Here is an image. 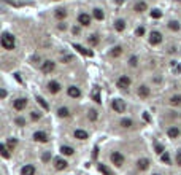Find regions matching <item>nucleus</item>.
<instances>
[{
  "mask_svg": "<svg viewBox=\"0 0 181 175\" xmlns=\"http://www.w3.org/2000/svg\"><path fill=\"white\" fill-rule=\"evenodd\" d=\"M33 140H35V142H40V143H46L49 139H48V135L44 134V132L38 131V132H35V134H33Z\"/></svg>",
  "mask_w": 181,
  "mask_h": 175,
  "instance_id": "obj_6",
  "label": "nucleus"
},
{
  "mask_svg": "<svg viewBox=\"0 0 181 175\" xmlns=\"http://www.w3.org/2000/svg\"><path fill=\"white\" fill-rule=\"evenodd\" d=\"M21 173L22 175H35V167L30 166V164H27L21 169Z\"/></svg>",
  "mask_w": 181,
  "mask_h": 175,
  "instance_id": "obj_15",
  "label": "nucleus"
},
{
  "mask_svg": "<svg viewBox=\"0 0 181 175\" xmlns=\"http://www.w3.org/2000/svg\"><path fill=\"white\" fill-rule=\"evenodd\" d=\"M32 120L33 121H37V120H40V118H41V113H40V111H32Z\"/></svg>",
  "mask_w": 181,
  "mask_h": 175,
  "instance_id": "obj_39",
  "label": "nucleus"
},
{
  "mask_svg": "<svg viewBox=\"0 0 181 175\" xmlns=\"http://www.w3.org/2000/svg\"><path fill=\"white\" fill-rule=\"evenodd\" d=\"M121 53H122V48L121 46H116V48H113L111 56H113V58H118V56H121Z\"/></svg>",
  "mask_w": 181,
  "mask_h": 175,
  "instance_id": "obj_30",
  "label": "nucleus"
},
{
  "mask_svg": "<svg viewBox=\"0 0 181 175\" xmlns=\"http://www.w3.org/2000/svg\"><path fill=\"white\" fill-rule=\"evenodd\" d=\"M54 167L57 169V170H64L67 167V161L62 159V158H57V159H54Z\"/></svg>",
  "mask_w": 181,
  "mask_h": 175,
  "instance_id": "obj_13",
  "label": "nucleus"
},
{
  "mask_svg": "<svg viewBox=\"0 0 181 175\" xmlns=\"http://www.w3.org/2000/svg\"><path fill=\"white\" fill-rule=\"evenodd\" d=\"M137 167L140 169V170H146V169L149 167V161L148 159H138L137 161Z\"/></svg>",
  "mask_w": 181,
  "mask_h": 175,
  "instance_id": "obj_17",
  "label": "nucleus"
},
{
  "mask_svg": "<svg viewBox=\"0 0 181 175\" xmlns=\"http://www.w3.org/2000/svg\"><path fill=\"white\" fill-rule=\"evenodd\" d=\"M116 84H118V88H119V89H127L129 86H130V78H129V77H121Z\"/></svg>",
  "mask_w": 181,
  "mask_h": 175,
  "instance_id": "obj_4",
  "label": "nucleus"
},
{
  "mask_svg": "<svg viewBox=\"0 0 181 175\" xmlns=\"http://www.w3.org/2000/svg\"><path fill=\"white\" fill-rule=\"evenodd\" d=\"M67 92H69V95H70V97H73V99H78V97L81 95L80 88H76V86H70V88H69V91H67Z\"/></svg>",
  "mask_w": 181,
  "mask_h": 175,
  "instance_id": "obj_12",
  "label": "nucleus"
},
{
  "mask_svg": "<svg viewBox=\"0 0 181 175\" xmlns=\"http://www.w3.org/2000/svg\"><path fill=\"white\" fill-rule=\"evenodd\" d=\"M0 151H2V156H3V158H7V159L10 158V148H8V146L5 145V143L0 145Z\"/></svg>",
  "mask_w": 181,
  "mask_h": 175,
  "instance_id": "obj_21",
  "label": "nucleus"
},
{
  "mask_svg": "<svg viewBox=\"0 0 181 175\" xmlns=\"http://www.w3.org/2000/svg\"><path fill=\"white\" fill-rule=\"evenodd\" d=\"M73 135H75V139H78V140H86L87 139V132L83 131V129H76V131L73 132Z\"/></svg>",
  "mask_w": 181,
  "mask_h": 175,
  "instance_id": "obj_16",
  "label": "nucleus"
},
{
  "mask_svg": "<svg viewBox=\"0 0 181 175\" xmlns=\"http://www.w3.org/2000/svg\"><path fill=\"white\" fill-rule=\"evenodd\" d=\"M48 91H49L51 94H57V92L60 91V84H59L57 81H49V83H48Z\"/></svg>",
  "mask_w": 181,
  "mask_h": 175,
  "instance_id": "obj_9",
  "label": "nucleus"
},
{
  "mask_svg": "<svg viewBox=\"0 0 181 175\" xmlns=\"http://www.w3.org/2000/svg\"><path fill=\"white\" fill-rule=\"evenodd\" d=\"M176 164L181 166V151H178V153H176Z\"/></svg>",
  "mask_w": 181,
  "mask_h": 175,
  "instance_id": "obj_44",
  "label": "nucleus"
},
{
  "mask_svg": "<svg viewBox=\"0 0 181 175\" xmlns=\"http://www.w3.org/2000/svg\"><path fill=\"white\" fill-rule=\"evenodd\" d=\"M99 170H100L102 173H105V175H113V173L108 170V167H106V166H103V164H100V166H99Z\"/></svg>",
  "mask_w": 181,
  "mask_h": 175,
  "instance_id": "obj_34",
  "label": "nucleus"
},
{
  "mask_svg": "<svg viewBox=\"0 0 181 175\" xmlns=\"http://www.w3.org/2000/svg\"><path fill=\"white\" fill-rule=\"evenodd\" d=\"M172 69H173L175 73H179V72H181V65L176 64V62H172Z\"/></svg>",
  "mask_w": 181,
  "mask_h": 175,
  "instance_id": "obj_37",
  "label": "nucleus"
},
{
  "mask_svg": "<svg viewBox=\"0 0 181 175\" xmlns=\"http://www.w3.org/2000/svg\"><path fill=\"white\" fill-rule=\"evenodd\" d=\"M91 95H92V99H94L97 104H100V102H102V97H100V89H99V88H94V89H92V92H91Z\"/></svg>",
  "mask_w": 181,
  "mask_h": 175,
  "instance_id": "obj_18",
  "label": "nucleus"
},
{
  "mask_svg": "<svg viewBox=\"0 0 181 175\" xmlns=\"http://www.w3.org/2000/svg\"><path fill=\"white\" fill-rule=\"evenodd\" d=\"M110 159H111V162H113V164H115V166H118V167H121V166L124 164V156L119 153V151H115V153H111Z\"/></svg>",
  "mask_w": 181,
  "mask_h": 175,
  "instance_id": "obj_3",
  "label": "nucleus"
},
{
  "mask_svg": "<svg viewBox=\"0 0 181 175\" xmlns=\"http://www.w3.org/2000/svg\"><path fill=\"white\" fill-rule=\"evenodd\" d=\"M156 153H159V155H164V146L157 143L156 145Z\"/></svg>",
  "mask_w": 181,
  "mask_h": 175,
  "instance_id": "obj_40",
  "label": "nucleus"
},
{
  "mask_svg": "<svg viewBox=\"0 0 181 175\" xmlns=\"http://www.w3.org/2000/svg\"><path fill=\"white\" fill-rule=\"evenodd\" d=\"M67 16V11L64 10V8H59V10H56V18L57 19H64Z\"/></svg>",
  "mask_w": 181,
  "mask_h": 175,
  "instance_id": "obj_25",
  "label": "nucleus"
},
{
  "mask_svg": "<svg viewBox=\"0 0 181 175\" xmlns=\"http://www.w3.org/2000/svg\"><path fill=\"white\" fill-rule=\"evenodd\" d=\"M146 10V3L145 2H137L135 3V11H138V13H141V11Z\"/></svg>",
  "mask_w": 181,
  "mask_h": 175,
  "instance_id": "obj_26",
  "label": "nucleus"
},
{
  "mask_svg": "<svg viewBox=\"0 0 181 175\" xmlns=\"http://www.w3.org/2000/svg\"><path fill=\"white\" fill-rule=\"evenodd\" d=\"M135 33H137L138 37H141V35H143V33H145V29H143V27H138V29L135 30Z\"/></svg>",
  "mask_w": 181,
  "mask_h": 175,
  "instance_id": "obj_41",
  "label": "nucleus"
},
{
  "mask_svg": "<svg viewBox=\"0 0 181 175\" xmlns=\"http://www.w3.org/2000/svg\"><path fill=\"white\" fill-rule=\"evenodd\" d=\"M89 120H91V121H95V120H97V111H95V110H91V111H89Z\"/></svg>",
  "mask_w": 181,
  "mask_h": 175,
  "instance_id": "obj_38",
  "label": "nucleus"
},
{
  "mask_svg": "<svg viewBox=\"0 0 181 175\" xmlns=\"http://www.w3.org/2000/svg\"><path fill=\"white\" fill-rule=\"evenodd\" d=\"M87 40H89V45H92V46H95V45L99 43V37H97V35H91V37L87 38Z\"/></svg>",
  "mask_w": 181,
  "mask_h": 175,
  "instance_id": "obj_32",
  "label": "nucleus"
},
{
  "mask_svg": "<svg viewBox=\"0 0 181 175\" xmlns=\"http://www.w3.org/2000/svg\"><path fill=\"white\" fill-rule=\"evenodd\" d=\"M16 123H18L19 126H24V124H26V121L22 120V118H18V120H16Z\"/></svg>",
  "mask_w": 181,
  "mask_h": 175,
  "instance_id": "obj_45",
  "label": "nucleus"
},
{
  "mask_svg": "<svg viewBox=\"0 0 181 175\" xmlns=\"http://www.w3.org/2000/svg\"><path fill=\"white\" fill-rule=\"evenodd\" d=\"M94 18H95V19H99V21H102V19L105 18L103 11H102L100 8H95V10H94Z\"/></svg>",
  "mask_w": 181,
  "mask_h": 175,
  "instance_id": "obj_24",
  "label": "nucleus"
},
{
  "mask_svg": "<svg viewBox=\"0 0 181 175\" xmlns=\"http://www.w3.org/2000/svg\"><path fill=\"white\" fill-rule=\"evenodd\" d=\"M122 2H124V0H116V3H119V5H121Z\"/></svg>",
  "mask_w": 181,
  "mask_h": 175,
  "instance_id": "obj_46",
  "label": "nucleus"
},
{
  "mask_svg": "<svg viewBox=\"0 0 181 175\" xmlns=\"http://www.w3.org/2000/svg\"><path fill=\"white\" fill-rule=\"evenodd\" d=\"M13 107H14V110H24L26 107H27V100L26 99H16L14 102H13Z\"/></svg>",
  "mask_w": 181,
  "mask_h": 175,
  "instance_id": "obj_8",
  "label": "nucleus"
},
{
  "mask_svg": "<svg viewBox=\"0 0 181 175\" xmlns=\"http://www.w3.org/2000/svg\"><path fill=\"white\" fill-rule=\"evenodd\" d=\"M37 102H38V104H40V105L43 107V108H44V110H48V108H49V105H48L46 102H44V99H43V97H37Z\"/></svg>",
  "mask_w": 181,
  "mask_h": 175,
  "instance_id": "obj_36",
  "label": "nucleus"
},
{
  "mask_svg": "<svg viewBox=\"0 0 181 175\" xmlns=\"http://www.w3.org/2000/svg\"><path fill=\"white\" fill-rule=\"evenodd\" d=\"M73 151H75V150H73L72 146H62V148H60V153L65 155V156H72Z\"/></svg>",
  "mask_w": 181,
  "mask_h": 175,
  "instance_id": "obj_22",
  "label": "nucleus"
},
{
  "mask_svg": "<svg viewBox=\"0 0 181 175\" xmlns=\"http://www.w3.org/2000/svg\"><path fill=\"white\" fill-rule=\"evenodd\" d=\"M154 175H161V173H154Z\"/></svg>",
  "mask_w": 181,
  "mask_h": 175,
  "instance_id": "obj_47",
  "label": "nucleus"
},
{
  "mask_svg": "<svg viewBox=\"0 0 181 175\" xmlns=\"http://www.w3.org/2000/svg\"><path fill=\"white\" fill-rule=\"evenodd\" d=\"M161 16H162L161 10H152V11H151V18H154V19H159Z\"/></svg>",
  "mask_w": 181,
  "mask_h": 175,
  "instance_id": "obj_35",
  "label": "nucleus"
},
{
  "mask_svg": "<svg viewBox=\"0 0 181 175\" xmlns=\"http://www.w3.org/2000/svg\"><path fill=\"white\" fill-rule=\"evenodd\" d=\"M16 143H18V140H16V139H10V140H8V143H7V146H8V148H10V151H13V150H14V146H16Z\"/></svg>",
  "mask_w": 181,
  "mask_h": 175,
  "instance_id": "obj_31",
  "label": "nucleus"
},
{
  "mask_svg": "<svg viewBox=\"0 0 181 175\" xmlns=\"http://www.w3.org/2000/svg\"><path fill=\"white\" fill-rule=\"evenodd\" d=\"M161 159H162L164 162H165V164H170V161H172V159H170V155H168L167 151H165L164 155H161Z\"/></svg>",
  "mask_w": 181,
  "mask_h": 175,
  "instance_id": "obj_33",
  "label": "nucleus"
},
{
  "mask_svg": "<svg viewBox=\"0 0 181 175\" xmlns=\"http://www.w3.org/2000/svg\"><path fill=\"white\" fill-rule=\"evenodd\" d=\"M132 120L130 118H124V120H121V126L122 127H132Z\"/></svg>",
  "mask_w": 181,
  "mask_h": 175,
  "instance_id": "obj_27",
  "label": "nucleus"
},
{
  "mask_svg": "<svg viewBox=\"0 0 181 175\" xmlns=\"http://www.w3.org/2000/svg\"><path fill=\"white\" fill-rule=\"evenodd\" d=\"M73 48H75V49H76L78 53H81L83 56H89V58H91V56L94 54L92 51H91V49H86V48H84V46H81V45H76V43L73 45Z\"/></svg>",
  "mask_w": 181,
  "mask_h": 175,
  "instance_id": "obj_11",
  "label": "nucleus"
},
{
  "mask_svg": "<svg viewBox=\"0 0 181 175\" xmlns=\"http://www.w3.org/2000/svg\"><path fill=\"white\" fill-rule=\"evenodd\" d=\"M2 46L5 49H13L14 48V37L11 33H3L2 35Z\"/></svg>",
  "mask_w": 181,
  "mask_h": 175,
  "instance_id": "obj_1",
  "label": "nucleus"
},
{
  "mask_svg": "<svg viewBox=\"0 0 181 175\" xmlns=\"http://www.w3.org/2000/svg\"><path fill=\"white\" fill-rule=\"evenodd\" d=\"M115 29H116L118 32H122L124 29H126V22H124L122 19H118V21L115 22Z\"/></svg>",
  "mask_w": 181,
  "mask_h": 175,
  "instance_id": "obj_19",
  "label": "nucleus"
},
{
  "mask_svg": "<svg viewBox=\"0 0 181 175\" xmlns=\"http://www.w3.org/2000/svg\"><path fill=\"white\" fill-rule=\"evenodd\" d=\"M167 134H168V137H170V139H176L178 135H179V129L178 127H170Z\"/></svg>",
  "mask_w": 181,
  "mask_h": 175,
  "instance_id": "obj_20",
  "label": "nucleus"
},
{
  "mask_svg": "<svg viewBox=\"0 0 181 175\" xmlns=\"http://www.w3.org/2000/svg\"><path fill=\"white\" fill-rule=\"evenodd\" d=\"M129 64H130L132 67H135V65H137V58H135V56H132L130 61H129Z\"/></svg>",
  "mask_w": 181,
  "mask_h": 175,
  "instance_id": "obj_42",
  "label": "nucleus"
},
{
  "mask_svg": "<svg viewBox=\"0 0 181 175\" xmlns=\"http://www.w3.org/2000/svg\"><path fill=\"white\" fill-rule=\"evenodd\" d=\"M57 115H59L60 118H67V116H70L69 108H65V107H60V108L57 110Z\"/></svg>",
  "mask_w": 181,
  "mask_h": 175,
  "instance_id": "obj_23",
  "label": "nucleus"
},
{
  "mask_svg": "<svg viewBox=\"0 0 181 175\" xmlns=\"http://www.w3.org/2000/svg\"><path fill=\"white\" fill-rule=\"evenodd\" d=\"M111 107L116 113H124V111H126V104H124L122 99H115L111 102Z\"/></svg>",
  "mask_w": 181,
  "mask_h": 175,
  "instance_id": "obj_2",
  "label": "nucleus"
},
{
  "mask_svg": "<svg viewBox=\"0 0 181 175\" xmlns=\"http://www.w3.org/2000/svg\"><path fill=\"white\" fill-rule=\"evenodd\" d=\"M168 29H172V30H179V22L170 21V22H168Z\"/></svg>",
  "mask_w": 181,
  "mask_h": 175,
  "instance_id": "obj_29",
  "label": "nucleus"
},
{
  "mask_svg": "<svg viewBox=\"0 0 181 175\" xmlns=\"http://www.w3.org/2000/svg\"><path fill=\"white\" fill-rule=\"evenodd\" d=\"M170 104L175 105V107H176V105H181V95H173V97L170 99Z\"/></svg>",
  "mask_w": 181,
  "mask_h": 175,
  "instance_id": "obj_28",
  "label": "nucleus"
},
{
  "mask_svg": "<svg viewBox=\"0 0 181 175\" xmlns=\"http://www.w3.org/2000/svg\"><path fill=\"white\" fill-rule=\"evenodd\" d=\"M78 22H80L81 26H89L91 24V16L87 13H81L78 16Z\"/></svg>",
  "mask_w": 181,
  "mask_h": 175,
  "instance_id": "obj_10",
  "label": "nucleus"
},
{
  "mask_svg": "<svg viewBox=\"0 0 181 175\" xmlns=\"http://www.w3.org/2000/svg\"><path fill=\"white\" fill-rule=\"evenodd\" d=\"M162 42V35L159 32H151V35H149V43L151 45H159Z\"/></svg>",
  "mask_w": 181,
  "mask_h": 175,
  "instance_id": "obj_7",
  "label": "nucleus"
},
{
  "mask_svg": "<svg viewBox=\"0 0 181 175\" xmlns=\"http://www.w3.org/2000/svg\"><path fill=\"white\" fill-rule=\"evenodd\" d=\"M49 159H51V153H44V155H43V161L48 162Z\"/></svg>",
  "mask_w": 181,
  "mask_h": 175,
  "instance_id": "obj_43",
  "label": "nucleus"
},
{
  "mask_svg": "<svg viewBox=\"0 0 181 175\" xmlns=\"http://www.w3.org/2000/svg\"><path fill=\"white\" fill-rule=\"evenodd\" d=\"M138 95H140L141 99L149 97V88H148V86H145V84H141V86L138 88Z\"/></svg>",
  "mask_w": 181,
  "mask_h": 175,
  "instance_id": "obj_14",
  "label": "nucleus"
},
{
  "mask_svg": "<svg viewBox=\"0 0 181 175\" xmlns=\"http://www.w3.org/2000/svg\"><path fill=\"white\" fill-rule=\"evenodd\" d=\"M54 69H56V64H54L53 61H44L43 64H41V70H43L44 73H51Z\"/></svg>",
  "mask_w": 181,
  "mask_h": 175,
  "instance_id": "obj_5",
  "label": "nucleus"
}]
</instances>
